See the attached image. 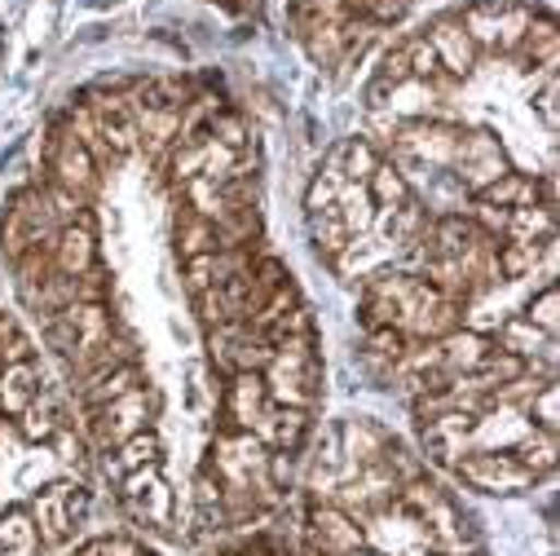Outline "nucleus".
I'll list each match as a JSON object with an SVG mask.
<instances>
[{"instance_id": "obj_16", "label": "nucleus", "mask_w": 560, "mask_h": 556, "mask_svg": "<svg viewBox=\"0 0 560 556\" xmlns=\"http://www.w3.org/2000/svg\"><path fill=\"white\" fill-rule=\"evenodd\" d=\"M472 425H477V415H464V410H442L433 420H419L424 455L442 468H455L472 451Z\"/></svg>"}, {"instance_id": "obj_45", "label": "nucleus", "mask_w": 560, "mask_h": 556, "mask_svg": "<svg viewBox=\"0 0 560 556\" xmlns=\"http://www.w3.org/2000/svg\"><path fill=\"white\" fill-rule=\"evenodd\" d=\"M406 58H410V80H419V84H433L442 76V62H438V54H433V45L424 36L406 40Z\"/></svg>"}, {"instance_id": "obj_28", "label": "nucleus", "mask_w": 560, "mask_h": 556, "mask_svg": "<svg viewBox=\"0 0 560 556\" xmlns=\"http://www.w3.org/2000/svg\"><path fill=\"white\" fill-rule=\"evenodd\" d=\"M164 460V442L155 429H142V433H132L128 442H119L115 451H106V473L119 482L124 473H137V468H147V464H160Z\"/></svg>"}, {"instance_id": "obj_23", "label": "nucleus", "mask_w": 560, "mask_h": 556, "mask_svg": "<svg viewBox=\"0 0 560 556\" xmlns=\"http://www.w3.org/2000/svg\"><path fill=\"white\" fill-rule=\"evenodd\" d=\"M40 384H45V375H40L36 358L32 362H14V367H0V415H5V420H19V415L45 393Z\"/></svg>"}, {"instance_id": "obj_35", "label": "nucleus", "mask_w": 560, "mask_h": 556, "mask_svg": "<svg viewBox=\"0 0 560 556\" xmlns=\"http://www.w3.org/2000/svg\"><path fill=\"white\" fill-rule=\"evenodd\" d=\"M366 195H371L375 212H393L397 204L410 199V182H406V173H401L397 164H384V160H380V169L366 177Z\"/></svg>"}, {"instance_id": "obj_25", "label": "nucleus", "mask_w": 560, "mask_h": 556, "mask_svg": "<svg viewBox=\"0 0 560 556\" xmlns=\"http://www.w3.org/2000/svg\"><path fill=\"white\" fill-rule=\"evenodd\" d=\"M512 54H521V62L542 67L547 76H556V54H560V32H556V19L534 10L529 27H525V36H521V45H516Z\"/></svg>"}, {"instance_id": "obj_21", "label": "nucleus", "mask_w": 560, "mask_h": 556, "mask_svg": "<svg viewBox=\"0 0 560 556\" xmlns=\"http://www.w3.org/2000/svg\"><path fill=\"white\" fill-rule=\"evenodd\" d=\"M252 433L269 447V451H288V455H296L301 447H305V438H310V410H296V406H265V415L252 425Z\"/></svg>"}, {"instance_id": "obj_30", "label": "nucleus", "mask_w": 560, "mask_h": 556, "mask_svg": "<svg viewBox=\"0 0 560 556\" xmlns=\"http://www.w3.org/2000/svg\"><path fill=\"white\" fill-rule=\"evenodd\" d=\"M40 552H45V543H40V530L27 508L0 512V556H40Z\"/></svg>"}, {"instance_id": "obj_11", "label": "nucleus", "mask_w": 560, "mask_h": 556, "mask_svg": "<svg viewBox=\"0 0 560 556\" xmlns=\"http://www.w3.org/2000/svg\"><path fill=\"white\" fill-rule=\"evenodd\" d=\"M208 358L217 371L234 375V371H265L273 349L247 323H221V327H208Z\"/></svg>"}, {"instance_id": "obj_42", "label": "nucleus", "mask_w": 560, "mask_h": 556, "mask_svg": "<svg viewBox=\"0 0 560 556\" xmlns=\"http://www.w3.org/2000/svg\"><path fill=\"white\" fill-rule=\"evenodd\" d=\"M521 410H525V420H529L534 429L556 433V425H560V389H556V380H542V384L534 389V397H529Z\"/></svg>"}, {"instance_id": "obj_27", "label": "nucleus", "mask_w": 560, "mask_h": 556, "mask_svg": "<svg viewBox=\"0 0 560 556\" xmlns=\"http://www.w3.org/2000/svg\"><path fill=\"white\" fill-rule=\"evenodd\" d=\"M137 384H147L142 362H124V367H115V371H106V375L84 380V384H80V406H84V410H97V406L124 397V393L137 389Z\"/></svg>"}, {"instance_id": "obj_10", "label": "nucleus", "mask_w": 560, "mask_h": 556, "mask_svg": "<svg viewBox=\"0 0 560 556\" xmlns=\"http://www.w3.org/2000/svg\"><path fill=\"white\" fill-rule=\"evenodd\" d=\"M455 477L481 495H521V490H534V473L525 464H516L508 451H468L459 464H455Z\"/></svg>"}, {"instance_id": "obj_32", "label": "nucleus", "mask_w": 560, "mask_h": 556, "mask_svg": "<svg viewBox=\"0 0 560 556\" xmlns=\"http://www.w3.org/2000/svg\"><path fill=\"white\" fill-rule=\"evenodd\" d=\"M173 243H177V256H182V260H195V256H208V252L221 247L217 225L203 221V217H195L190 208L177 212V221H173Z\"/></svg>"}, {"instance_id": "obj_3", "label": "nucleus", "mask_w": 560, "mask_h": 556, "mask_svg": "<svg viewBox=\"0 0 560 556\" xmlns=\"http://www.w3.org/2000/svg\"><path fill=\"white\" fill-rule=\"evenodd\" d=\"M115 332H119V323H115V314H110L106 301H75V305H62V310H54V314L45 318L49 349H58L71 367H75L89 349H97L106 336H115Z\"/></svg>"}, {"instance_id": "obj_2", "label": "nucleus", "mask_w": 560, "mask_h": 556, "mask_svg": "<svg viewBox=\"0 0 560 556\" xmlns=\"http://www.w3.org/2000/svg\"><path fill=\"white\" fill-rule=\"evenodd\" d=\"M265 460H269V447L256 433H247V429H221L212 438V451H208V464L203 468H212V477L221 486H256L265 499L278 503V495H283V490L269 486Z\"/></svg>"}, {"instance_id": "obj_19", "label": "nucleus", "mask_w": 560, "mask_h": 556, "mask_svg": "<svg viewBox=\"0 0 560 556\" xmlns=\"http://www.w3.org/2000/svg\"><path fill=\"white\" fill-rule=\"evenodd\" d=\"M265 406H269V393H265L260 371H234L225 380V393H221V410L230 420L225 429H247L252 433V425L265 415Z\"/></svg>"}, {"instance_id": "obj_26", "label": "nucleus", "mask_w": 560, "mask_h": 556, "mask_svg": "<svg viewBox=\"0 0 560 556\" xmlns=\"http://www.w3.org/2000/svg\"><path fill=\"white\" fill-rule=\"evenodd\" d=\"M494 345H499V349H508V354H516V358H525V362H534V358H556V336L538 332L525 314L503 318V327H499V340H494Z\"/></svg>"}, {"instance_id": "obj_13", "label": "nucleus", "mask_w": 560, "mask_h": 556, "mask_svg": "<svg viewBox=\"0 0 560 556\" xmlns=\"http://www.w3.org/2000/svg\"><path fill=\"white\" fill-rule=\"evenodd\" d=\"M455 177H459V186H468L472 195L481 190V186H490L494 177H503L512 164H508V155H503V142L490 132V128H468L464 137H459V155H455Z\"/></svg>"}, {"instance_id": "obj_12", "label": "nucleus", "mask_w": 560, "mask_h": 556, "mask_svg": "<svg viewBox=\"0 0 560 556\" xmlns=\"http://www.w3.org/2000/svg\"><path fill=\"white\" fill-rule=\"evenodd\" d=\"M49 177H54V186L80 195L84 204H89V199L97 195V186H102L97 160L89 155V147L80 142V137H71V132H54V142H49Z\"/></svg>"}, {"instance_id": "obj_39", "label": "nucleus", "mask_w": 560, "mask_h": 556, "mask_svg": "<svg viewBox=\"0 0 560 556\" xmlns=\"http://www.w3.org/2000/svg\"><path fill=\"white\" fill-rule=\"evenodd\" d=\"M336 164H340L345 182H358V186H366V177L380 169V151L366 142V137H349V142L336 151Z\"/></svg>"}, {"instance_id": "obj_7", "label": "nucleus", "mask_w": 560, "mask_h": 556, "mask_svg": "<svg viewBox=\"0 0 560 556\" xmlns=\"http://www.w3.org/2000/svg\"><path fill=\"white\" fill-rule=\"evenodd\" d=\"M27 512H32L36 530H40V543L45 547H62L75 534L80 517L89 512V490L75 486V482H54V486H45V490L32 495Z\"/></svg>"}, {"instance_id": "obj_37", "label": "nucleus", "mask_w": 560, "mask_h": 556, "mask_svg": "<svg viewBox=\"0 0 560 556\" xmlns=\"http://www.w3.org/2000/svg\"><path fill=\"white\" fill-rule=\"evenodd\" d=\"M538 256H542V243H499L494 247V265H499V278L503 283H516V278H529L538 269Z\"/></svg>"}, {"instance_id": "obj_44", "label": "nucleus", "mask_w": 560, "mask_h": 556, "mask_svg": "<svg viewBox=\"0 0 560 556\" xmlns=\"http://www.w3.org/2000/svg\"><path fill=\"white\" fill-rule=\"evenodd\" d=\"M525 318H529L538 332L556 336V327H560V288H556V283H542V288L529 297V305H525Z\"/></svg>"}, {"instance_id": "obj_1", "label": "nucleus", "mask_w": 560, "mask_h": 556, "mask_svg": "<svg viewBox=\"0 0 560 556\" xmlns=\"http://www.w3.org/2000/svg\"><path fill=\"white\" fill-rule=\"evenodd\" d=\"M260 380L273 406L314 410L323 402V358L314 336H292L283 345H273V358L265 362Z\"/></svg>"}, {"instance_id": "obj_29", "label": "nucleus", "mask_w": 560, "mask_h": 556, "mask_svg": "<svg viewBox=\"0 0 560 556\" xmlns=\"http://www.w3.org/2000/svg\"><path fill=\"white\" fill-rule=\"evenodd\" d=\"M472 199L494 204V208H529V204H542V190H538V177L508 169L503 177H494L490 186H481Z\"/></svg>"}, {"instance_id": "obj_14", "label": "nucleus", "mask_w": 560, "mask_h": 556, "mask_svg": "<svg viewBox=\"0 0 560 556\" xmlns=\"http://www.w3.org/2000/svg\"><path fill=\"white\" fill-rule=\"evenodd\" d=\"M464 327V305H455V301H446L438 288H419V297H415V305L401 314V323H397V332L406 336V340H442V336H451V332H459Z\"/></svg>"}, {"instance_id": "obj_50", "label": "nucleus", "mask_w": 560, "mask_h": 556, "mask_svg": "<svg viewBox=\"0 0 560 556\" xmlns=\"http://www.w3.org/2000/svg\"><path fill=\"white\" fill-rule=\"evenodd\" d=\"M142 556H151V552H142Z\"/></svg>"}, {"instance_id": "obj_24", "label": "nucleus", "mask_w": 560, "mask_h": 556, "mask_svg": "<svg viewBox=\"0 0 560 556\" xmlns=\"http://www.w3.org/2000/svg\"><path fill=\"white\" fill-rule=\"evenodd\" d=\"M438 349H442V367L451 375H468V371H481V362L494 354V340L477 327H459V332L442 336Z\"/></svg>"}, {"instance_id": "obj_47", "label": "nucleus", "mask_w": 560, "mask_h": 556, "mask_svg": "<svg viewBox=\"0 0 560 556\" xmlns=\"http://www.w3.org/2000/svg\"><path fill=\"white\" fill-rule=\"evenodd\" d=\"M75 556H142V547L128 543V538H93Z\"/></svg>"}, {"instance_id": "obj_4", "label": "nucleus", "mask_w": 560, "mask_h": 556, "mask_svg": "<svg viewBox=\"0 0 560 556\" xmlns=\"http://www.w3.org/2000/svg\"><path fill=\"white\" fill-rule=\"evenodd\" d=\"M155 410H160V397H155V389H151V380H147V384L128 389L124 397H115V402H106V406H97V410H84L89 438H93V447L106 455V451H115L119 442H128L132 433L155 429Z\"/></svg>"}, {"instance_id": "obj_8", "label": "nucleus", "mask_w": 560, "mask_h": 556, "mask_svg": "<svg viewBox=\"0 0 560 556\" xmlns=\"http://www.w3.org/2000/svg\"><path fill=\"white\" fill-rule=\"evenodd\" d=\"M459 137H464V128L442 124V119H406V124H397V160L451 169L459 155Z\"/></svg>"}, {"instance_id": "obj_40", "label": "nucleus", "mask_w": 560, "mask_h": 556, "mask_svg": "<svg viewBox=\"0 0 560 556\" xmlns=\"http://www.w3.org/2000/svg\"><path fill=\"white\" fill-rule=\"evenodd\" d=\"M310 230H314V243H318V252H323L327 260H336V256L353 243V234H349V225L340 221V212H336V208L310 212Z\"/></svg>"}, {"instance_id": "obj_17", "label": "nucleus", "mask_w": 560, "mask_h": 556, "mask_svg": "<svg viewBox=\"0 0 560 556\" xmlns=\"http://www.w3.org/2000/svg\"><path fill=\"white\" fill-rule=\"evenodd\" d=\"M49 252H54V269L58 274H84V269H93L97 265V221H93V212L84 208L71 225H62L58 234H54V243H49Z\"/></svg>"}, {"instance_id": "obj_34", "label": "nucleus", "mask_w": 560, "mask_h": 556, "mask_svg": "<svg viewBox=\"0 0 560 556\" xmlns=\"http://www.w3.org/2000/svg\"><path fill=\"white\" fill-rule=\"evenodd\" d=\"M508 455L516 460V464H525L534 477H547L551 468H556V433H542V429H525L512 447H508Z\"/></svg>"}, {"instance_id": "obj_48", "label": "nucleus", "mask_w": 560, "mask_h": 556, "mask_svg": "<svg viewBox=\"0 0 560 556\" xmlns=\"http://www.w3.org/2000/svg\"><path fill=\"white\" fill-rule=\"evenodd\" d=\"M556 97H560V84H556V76H547V84L534 97V106H538V115H542L547 128H556Z\"/></svg>"}, {"instance_id": "obj_20", "label": "nucleus", "mask_w": 560, "mask_h": 556, "mask_svg": "<svg viewBox=\"0 0 560 556\" xmlns=\"http://www.w3.org/2000/svg\"><path fill=\"white\" fill-rule=\"evenodd\" d=\"M424 40L433 45V54H438V62H442V71L451 80H468L472 76L481 49L468 40V32L459 27V19H438L433 27H424Z\"/></svg>"}, {"instance_id": "obj_41", "label": "nucleus", "mask_w": 560, "mask_h": 556, "mask_svg": "<svg viewBox=\"0 0 560 556\" xmlns=\"http://www.w3.org/2000/svg\"><path fill=\"white\" fill-rule=\"evenodd\" d=\"M182 195H186V208H190L195 217H203V221H217V217L230 208L225 190H221L212 177H190V182L182 186Z\"/></svg>"}, {"instance_id": "obj_43", "label": "nucleus", "mask_w": 560, "mask_h": 556, "mask_svg": "<svg viewBox=\"0 0 560 556\" xmlns=\"http://www.w3.org/2000/svg\"><path fill=\"white\" fill-rule=\"evenodd\" d=\"M36 358V345L32 336L19 327L14 314H0V367H14V362H32Z\"/></svg>"}, {"instance_id": "obj_51", "label": "nucleus", "mask_w": 560, "mask_h": 556, "mask_svg": "<svg viewBox=\"0 0 560 556\" xmlns=\"http://www.w3.org/2000/svg\"><path fill=\"white\" fill-rule=\"evenodd\" d=\"M455 556H464V552H455Z\"/></svg>"}, {"instance_id": "obj_36", "label": "nucleus", "mask_w": 560, "mask_h": 556, "mask_svg": "<svg viewBox=\"0 0 560 556\" xmlns=\"http://www.w3.org/2000/svg\"><path fill=\"white\" fill-rule=\"evenodd\" d=\"M336 212H340V221L349 225V234H353V239L375 230V204H371L366 186H358V182H345V186H340Z\"/></svg>"}, {"instance_id": "obj_31", "label": "nucleus", "mask_w": 560, "mask_h": 556, "mask_svg": "<svg viewBox=\"0 0 560 556\" xmlns=\"http://www.w3.org/2000/svg\"><path fill=\"white\" fill-rule=\"evenodd\" d=\"M503 239H516V243H547V239H556V204L508 208V230H503Z\"/></svg>"}, {"instance_id": "obj_5", "label": "nucleus", "mask_w": 560, "mask_h": 556, "mask_svg": "<svg viewBox=\"0 0 560 556\" xmlns=\"http://www.w3.org/2000/svg\"><path fill=\"white\" fill-rule=\"evenodd\" d=\"M534 10L525 0H472V5L459 14V27L468 32V40L477 49H499L512 54L529 27Z\"/></svg>"}, {"instance_id": "obj_15", "label": "nucleus", "mask_w": 560, "mask_h": 556, "mask_svg": "<svg viewBox=\"0 0 560 556\" xmlns=\"http://www.w3.org/2000/svg\"><path fill=\"white\" fill-rule=\"evenodd\" d=\"M305 534L318 556H349V552L366 547V525L358 517H349L340 503H314Z\"/></svg>"}, {"instance_id": "obj_46", "label": "nucleus", "mask_w": 560, "mask_h": 556, "mask_svg": "<svg viewBox=\"0 0 560 556\" xmlns=\"http://www.w3.org/2000/svg\"><path fill=\"white\" fill-rule=\"evenodd\" d=\"M106 297H110V269L106 265L75 274V301H106Z\"/></svg>"}, {"instance_id": "obj_18", "label": "nucleus", "mask_w": 560, "mask_h": 556, "mask_svg": "<svg viewBox=\"0 0 560 556\" xmlns=\"http://www.w3.org/2000/svg\"><path fill=\"white\" fill-rule=\"evenodd\" d=\"M336 442H340V460L358 473V468H371L380 464L384 447L393 442V433L384 425H375L371 415H349V420L336 429Z\"/></svg>"}, {"instance_id": "obj_22", "label": "nucleus", "mask_w": 560, "mask_h": 556, "mask_svg": "<svg viewBox=\"0 0 560 556\" xmlns=\"http://www.w3.org/2000/svg\"><path fill=\"white\" fill-rule=\"evenodd\" d=\"M128 111L137 124V147H147L151 155H164L182 137L186 111H164V106H142V102H128Z\"/></svg>"}, {"instance_id": "obj_6", "label": "nucleus", "mask_w": 560, "mask_h": 556, "mask_svg": "<svg viewBox=\"0 0 560 556\" xmlns=\"http://www.w3.org/2000/svg\"><path fill=\"white\" fill-rule=\"evenodd\" d=\"M62 225L54 221V208H49V195L45 186H27L10 199L5 208V221H0V252H5V260L14 265L27 247L36 243H49Z\"/></svg>"}, {"instance_id": "obj_38", "label": "nucleus", "mask_w": 560, "mask_h": 556, "mask_svg": "<svg viewBox=\"0 0 560 556\" xmlns=\"http://www.w3.org/2000/svg\"><path fill=\"white\" fill-rule=\"evenodd\" d=\"M203 132L212 137L217 147H225L230 155H243V151H252V132H247V124H243V115L238 111H212L208 115V124H203Z\"/></svg>"}, {"instance_id": "obj_9", "label": "nucleus", "mask_w": 560, "mask_h": 556, "mask_svg": "<svg viewBox=\"0 0 560 556\" xmlns=\"http://www.w3.org/2000/svg\"><path fill=\"white\" fill-rule=\"evenodd\" d=\"M119 503L142 521V525H155V530H168L173 525V512H177V499H173V486L164 477L160 464H147L137 473H124L119 477Z\"/></svg>"}, {"instance_id": "obj_33", "label": "nucleus", "mask_w": 560, "mask_h": 556, "mask_svg": "<svg viewBox=\"0 0 560 556\" xmlns=\"http://www.w3.org/2000/svg\"><path fill=\"white\" fill-rule=\"evenodd\" d=\"M67 420H62V410L40 393L23 415H19V420H14V429H19V438L23 442H32V447H49L54 442V433L62 429Z\"/></svg>"}, {"instance_id": "obj_49", "label": "nucleus", "mask_w": 560, "mask_h": 556, "mask_svg": "<svg viewBox=\"0 0 560 556\" xmlns=\"http://www.w3.org/2000/svg\"><path fill=\"white\" fill-rule=\"evenodd\" d=\"M221 556H252V552H221Z\"/></svg>"}]
</instances>
